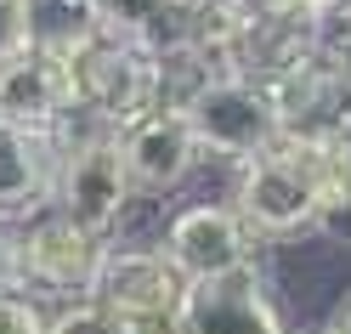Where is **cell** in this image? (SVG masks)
I'll use <instances>...</instances> for the list:
<instances>
[{
    "instance_id": "ac0fdd59",
    "label": "cell",
    "mask_w": 351,
    "mask_h": 334,
    "mask_svg": "<svg viewBox=\"0 0 351 334\" xmlns=\"http://www.w3.org/2000/svg\"><path fill=\"white\" fill-rule=\"evenodd\" d=\"M29 46V0H0V57Z\"/></svg>"
},
{
    "instance_id": "e0dca14e",
    "label": "cell",
    "mask_w": 351,
    "mask_h": 334,
    "mask_svg": "<svg viewBox=\"0 0 351 334\" xmlns=\"http://www.w3.org/2000/svg\"><path fill=\"white\" fill-rule=\"evenodd\" d=\"M312 232H317V238H328V243H346V250H351V182H340L335 193L323 198V210H317V221H312Z\"/></svg>"
},
{
    "instance_id": "8992f818",
    "label": "cell",
    "mask_w": 351,
    "mask_h": 334,
    "mask_svg": "<svg viewBox=\"0 0 351 334\" xmlns=\"http://www.w3.org/2000/svg\"><path fill=\"white\" fill-rule=\"evenodd\" d=\"M187 278L159 243H108L91 300L114 318H182Z\"/></svg>"
},
{
    "instance_id": "52a82bcc",
    "label": "cell",
    "mask_w": 351,
    "mask_h": 334,
    "mask_svg": "<svg viewBox=\"0 0 351 334\" xmlns=\"http://www.w3.org/2000/svg\"><path fill=\"white\" fill-rule=\"evenodd\" d=\"M159 250L182 266L187 283H204V278L238 272V266H255L261 238L244 227V215L232 204H187L165 221Z\"/></svg>"
},
{
    "instance_id": "30bf717a",
    "label": "cell",
    "mask_w": 351,
    "mask_h": 334,
    "mask_svg": "<svg viewBox=\"0 0 351 334\" xmlns=\"http://www.w3.org/2000/svg\"><path fill=\"white\" fill-rule=\"evenodd\" d=\"M182 334H289L255 266L204 278L182 300Z\"/></svg>"
},
{
    "instance_id": "9a60e30c",
    "label": "cell",
    "mask_w": 351,
    "mask_h": 334,
    "mask_svg": "<svg viewBox=\"0 0 351 334\" xmlns=\"http://www.w3.org/2000/svg\"><path fill=\"white\" fill-rule=\"evenodd\" d=\"M46 334H119V318H114V311H102L97 300H69L51 318Z\"/></svg>"
},
{
    "instance_id": "603a6c76",
    "label": "cell",
    "mask_w": 351,
    "mask_h": 334,
    "mask_svg": "<svg viewBox=\"0 0 351 334\" xmlns=\"http://www.w3.org/2000/svg\"><path fill=\"white\" fill-rule=\"evenodd\" d=\"M323 334H328V329H323Z\"/></svg>"
},
{
    "instance_id": "5bb4252c",
    "label": "cell",
    "mask_w": 351,
    "mask_h": 334,
    "mask_svg": "<svg viewBox=\"0 0 351 334\" xmlns=\"http://www.w3.org/2000/svg\"><path fill=\"white\" fill-rule=\"evenodd\" d=\"M91 6H97V23H102V34L147 46V40L159 34L165 12L176 6V0H91Z\"/></svg>"
},
{
    "instance_id": "9c48e42d",
    "label": "cell",
    "mask_w": 351,
    "mask_h": 334,
    "mask_svg": "<svg viewBox=\"0 0 351 334\" xmlns=\"http://www.w3.org/2000/svg\"><path fill=\"white\" fill-rule=\"evenodd\" d=\"M0 119L57 136V130L74 119L69 57H57L46 46H23V51L0 57Z\"/></svg>"
},
{
    "instance_id": "ffe728a7",
    "label": "cell",
    "mask_w": 351,
    "mask_h": 334,
    "mask_svg": "<svg viewBox=\"0 0 351 334\" xmlns=\"http://www.w3.org/2000/svg\"><path fill=\"white\" fill-rule=\"evenodd\" d=\"M119 334H182V318H119Z\"/></svg>"
},
{
    "instance_id": "6da1fadb",
    "label": "cell",
    "mask_w": 351,
    "mask_h": 334,
    "mask_svg": "<svg viewBox=\"0 0 351 334\" xmlns=\"http://www.w3.org/2000/svg\"><path fill=\"white\" fill-rule=\"evenodd\" d=\"M346 182L335 165L328 136H283L238 165V187H232V210L244 215V227L267 243V238H289V232H312V221L323 210V198Z\"/></svg>"
},
{
    "instance_id": "3957f363",
    "label": "cell",
    "mask_w": 351,
    "mask_h": 334,
    "mask_svg": "<svg viewBox=\"0 0 351 334\" xmlns=\"http://www.w3.org/2000/svg\"><path fill=\"white\" fill-rule=\"evenodd\" d=\"M69 80H74V119L102 130H125L159 108V62L136 40L97 34L91 46L69 57Z\"/></svg>"
},
{
    "instance_id": "7c38bea8",
    "label": "cell",
    "mask_w": 351,
    "mask_h": 334,
    "mask_svg": "<svg viewBox=\"0 0 351 334\" xmlns=\"http://www.w3.org/2000/svg\"><path fill=\"white\" fill-rule=\"evenodd\" d=\"M51 187H57V136L0 119V221L23 227L29 215L51 210Z\"/></svg>"
},
{
    "instance_id": "4fadbf2b",
    "label": "cell",
    "mask_w": 351,
    "mask_h": 334,
    "mask_svg": "<svg viewBox=\"0 0 351 334\" xmlns=\"http://www.w3.org/2000/svg\"><path fill=\"white\" fill-rule=\"evenodd\" d=\"M102 34L91 0H29V46H46L57 57H74Z\"/></svg>"
},
{
    "instance_id": "7402d4cb",
    "label": "cell",
    "mask_w": 351,
    "mask_h": 334,
    "mask_svg": "<svg viewBox=\"0 0 351 334\" xmlns=\"http://www.w3.org/2000/svg\"><path fill=\"white\" fill-rule=\"evenodd\" d=\"M328 334H351V300L335 311V323H328Z\"/></svg>"
},
{
    "instance_id": "8fae6325",
    "label": "cell",
    "mask_w": 351,
    "mask_h": 334,
    "mask_svg": "<svg viewBox=\"0 0 351 334\" xmlns=\"http://www.w3.org/2000/svg\"><path fill=\"white\" fill-rule=\"evenodd\" d=\"M119 153H125V170H130V182H136V193L182 187L193 176V165L204 159L182 108H153L136 125H125L119 130Z\"/></svg>"
},
{
    "instance_id": "44dd1931",
    "label": "cell",
    "mask_w": 351,
    "mask_h": 334,
    "mask_svg": "<svg viewBox=\"0 0 351 334\" xmlns=\"http://www.w3.org/2000/svg\"><path fill=\"white\" fill-rule=\"evenodd\" d=\"M328 147H335V165H340V176L351 182V119L335 130V136H328Z\"/></svg>"
},
{
    "instance_id": "d6986e66",
    "label": "cell",
    "mask_w": 351,
    "mask_h": 334,
    "mask_svg": "<svg viewBox=\"0 0 351 334\" xmlns=\"http://www.w3.org/2000/svg\"><path fill=\"white\" fill-rule=\"evenodd\" d=\"M12 289H29L23 283V243H17V227L0 221V295H12Z\"/></svg>"
},
{
    "instance_id": "5b68a950",
    "label": "cell",
    "mask_w": 351,
    "mask_h": 334,
    "mask_svg": "<svg viewBox=\"0 0 351 334\" xmlns=\"http://www.w3.org/2000/svg\"><path fill=\"white\" fill-rule=\"evenodd\" d=\"M17 243H23V283L29 289L57 295V300H91L102 255H108L102 232L80 227L62 210H40L17 227Z\"/></svg>"
},
{
    "instance_id": "2e32d148",
    "label": "cell",
    "mask_w": 351,
    "mask_h": 334,
    "mask_svg": "<svg viewBox=\"0 0 351 334\" xmlns=\"http://www.w3.org/2000/svg\"><path fill=\"white\" fill-rule=\"evenodd\" d=\"M51 318L46 306H40L29 289H12V295H0V334H46Z\"/></svg>"
},
{
    "instance_id": "ba28073f",
    "label": "cell",
    "mask_w": 351,
    "mask_h": 334,
    "mask_svg": "<svg viewBox=\"0 0 351 334\" xmlns=\"http://www.w3.org/2000/svg\"><path fill=\"white\" fill-rule=\"evenodd\" d=\"M267 91H272L278 119L289 136H335L351 119V62L335 57L328 46H317L289 74H278Z\"/></svg>"
},
{
    "instance_id": "7a4b0ae2",
    "label": "cell",
    "mask_w": 351,
    "mask_h": 334,
    "mask_svg": "<svg viewBox=\"0 0 351 334\" xmlns=\"http://www.w3.org/2000/svg\"><path fill=\"white\" fill-rule=\"evenodd\" d=\"M136 182L125 170V153H119V130H102V125H85L69 119L57 130V187H51V210L74 215L80 227L91 232H114L125 210L136 204Z\"/></svg>"
},
{
    "instance_id": "277c9868",
    "label": "cell",
    "mask_w": 351,
    "mask_h": 334,
    "mask_svg": "<svg viewBox=\"0 0 351 334\" xmlns=\"http://www.w3.org/2000/svg\"><path fill=\"white\" fill-rule=\"evenodd\" d=\"M187 125L199 136V153L204 159H227V165H244L255 153H267L278 136H283V119H278V102L261 80L238 74V69H221L187 108Z\"/></svg>"
}]
</instances>
